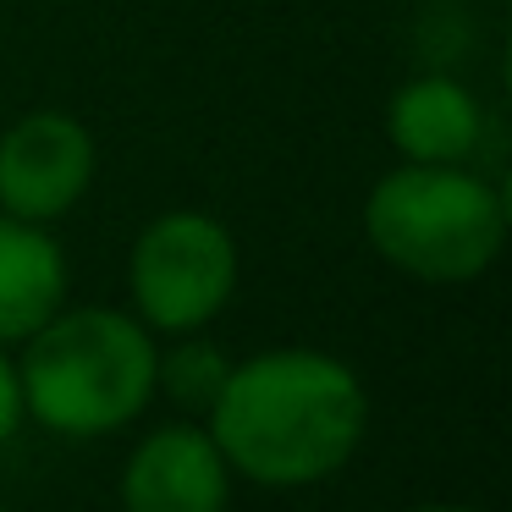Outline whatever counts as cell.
<instances>
[{"label": "cell", "instance_id": "8fae6325", "mask_svg": "<svg viewBox=\"0 0 512 512\" xmlns=\"http://www.w3.org/2000/svg\"><path fill=\"white\" fill-rule=\"evenodd\" d=\"M413 512H474V507H452V501H435V507H413Z\"/></svg>", "mask_w": 512, "mask_h": 512}, {"label": "cell", "instance_id": "8992f818", "mask_svg": "<svg viewBox=\"0 0 512 512\" xmlns=\"http://www.w3.org/2000/svg\"><path fill=\"white\" fill-rule=\"evenodd\" d=\"M232 468L199 424H160L122 468V512H226Z\"/></svg>", "mask_w": 512, "mask_h": 512}, {"label": "cell", "instance_id": "6da1fadb", "mask_svg": "<svg viewBox=\"0 0 512 512\" xmlns=\"http://www.w3.org/2000/svg\"><path fill=\"white\" fill-rule=\"evenodd\" d=\"M364 424V380L314 347H270L243 358L210 402V441L221 446L226 468L270 490L331 479L358 452Z\"/></svg>", "mask_w": 512, "mask_h": 512}, {"label": "cell", "instance_id": "52a82bcc", "mask_svg": "<svg viewBox=\"0 0 512 512\" xmlns=\"http://www.w3.org/2000/svg\"><path fill=\"white\" fill-rule=\"evenodd\" d=\"M386 138L408 166H468L485 144V105L452 72H419L391 94Z\"/></svg>", "mask_w": 512, "mask_h": 512}, {"label": "cell", "instance_id": "9c48e42d", "mask_svg": "<svg viewBox=\"0 0 512 512\" xmlns=\"http://www.w3.org/2000/svg\"><path fill=\"white\" fill-rule=\"evenodd\" d=\"M226 375H232V364H226L221 347L199 342V331L182 336L171 353H160V375L155 386H166V397H177L182 408H204L210 413V402L221 397Z\"/></svg>", "mask_w": 512, "mask_h": 512}, {"label": "cell", "instance_id": "ba28073f", "mask_svg": "<svg viewBox=\"0 0 512 512\" xmlns=\"http://www.w3.org/2000/svg\"><path fill=\"white\" fill-rule=\"evenodd\" d=\"M56 309H67V248L0 210V347L28 342Z\"/></svg>", "mask_w": 512, "mask_h": 512}, {"label": "cell", "instance_id": "5b68a950", "mask_svg": "<svg viewBox=\"0 0 512 512\" xmlns=\"http://www.w3.org/2000/svg\"><path fill=\"white\" fill-rule=\"evenodd\" d=\"M100 149L72 111H28L0 133V210L50 226L83 204L94 188Z\"/></svg>", "mask_w": 512, "mask_h": 512}, {"label": "cell", "instance_id": "3957f363", "mask_svg": "<svg viewBox=\"0 0 512 512\" xmlns=\"http://www.w3.org/2000/svg\"><path fill=\"white\" fill-rule=\"evenodd\" d=\"M364 237L391 270L424 287L479 281L507 243V199L474 166H408L369 188Z\"/></svg>", "mask_w": 512, "mask_h": 512}, {"label": "cell", "instance_id": "7c38bea8", "mask_svg": "<svg viewBox=\"0 0 512 512\" xmlns=\"http://www.w3.org/2000/svg\"><path fill=\"white\" fill-rule=\"evenodd\" d=\"M0 512H6V507H0Z\"/></svg>", "mask_w": 512, "mask_h": 512}, {"label": "cell", "instance_id": "30bf717a", "mask_svg": "<svg viewBox=\"0 0 512 512\" xmlns=\"http://www.w3.org/2000/svg\"><path fill=\"white\" fill-rule=\"evenodd\" d=\"M17 424H23V380H17L12 358L0 353V446L17 435Z\"/></svg>", "mask_w": 512, "mask_h": 512}, {"label": "cell", "instance_id": "7a4b0ae2", "mask_svg": "<svg viewBox=\"0 0 512 512\" xmlns=\"http://www.w3.org/2000/svg\"><path fill=\"white\" fill-rule=\"evenodd\" d=\"M160 347L138 314L122 309H56L34 336L17 364L23 380V413L45 430L94 441L122 424H133L155 397Z\"/></svg>", "mask_w": 512, "mask_h": 512}, {"label": "cell", "instance_id": "277c9868", "mask_svg": "<svg viewBox=\"0 0 512 512\" xmlns=\"http://www.w3.org/2000/svg\"><path fill=\"white\" fill-rule=\"evenodd\" d=\"M243 254L226 221L204 210H166L133 237L127 287L155 336H193L232 303Z\"/></svg>", "mask_w": 512, "mask_h": 512}]
</instances>
